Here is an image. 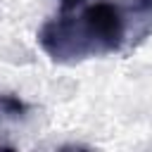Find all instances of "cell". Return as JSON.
Wrapping results in <instances>:
<instances>
[{"label":"cell","mask_w":152,"mask_h":152,"mask_svg":"<svg viewBox=\"0 0 152 152\" xmlns=\"http://www.w3.org/2000/svg\"><path fill=\"white\" fill-rule=\"evenodd\" d=\"M86 0H59V12H74L83 5Z\"/></svg>","instance_id":"3957f363"},{"label":"cell","mask_w":152,"mask_h":152,"mask_svg":"<svg viewBox=\"0 0 152 152\" xmlns=\"http://www.w3.org/2000/svg\"><path fill=\"white\" fill-rule=\"evenodd\" d=\"M128 7L109 0L81 5L78 14L59 12L38 31V45L55 62H81L119 52L128 33Z\"/></svg>","instance_id":"6da1fadb"},{"label":"cell","mask_w":152,"mask_h":152,"mask_svg":"<svg viewBox=\"0 0 152 152\" xmlns=\"http://www.w3.org/2000/svg\"><path fill=\"white\" fill-rule=\"evenodd\" d=\"M28 112V104L24 100H19L17 95H7V93H0V114H7V116H24Z\"/></svg>","instance_id":"7a4b0ae2"}]
</instances>
